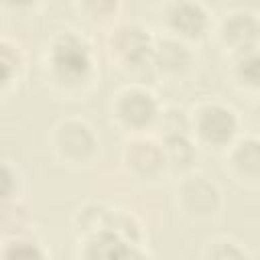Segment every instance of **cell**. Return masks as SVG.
<instances>
[{"mask_svg":"<svg viewBox=\"0 0 260 260\" xmlns=\"http://www.w3.org/2000/svg\"><path fill=\"white\" fill-rule=\"evenodd\" d=\"M49 65L53 75L67 85H77L87 79L93 59L87 41L73 30L61 32L53 39L49 49Z\"/></svg>","mask_w":260,"mask_h":260,"instance_id":"6da1fadb","label":"cell"},{"mask_svg":"<svg viewBox=\"0 0 260 260\" xmlns=\"http://www.w3.org/2000/svg\"><path fill=\"white\" fill-rule=\"evenodd\" d=\"M189 126H193V130L203 142L211 146H225L232 142L238 130V120L230 108L221 104H207L197 110Z\"/></svg>","mask_w":260,"mask_h":260,"instance_id":"7a4b0ae2","label":"cell"},{"mask_svg":"<svg viewBox=\"0 0 260 260\" xmlns=\"http://www.w3.org/2000/svg\"><path fill=\"white\" fill-rule=\"evenodd\" d=\"M116 116L130 130H144L158 118L154 95L142 87H126L116 95Z\"/></svg>","mask_w":260,"mask_h":260,"instance_id":"3957f363","label":"cell"},{"mask_svg":"<svg viewBox=\"0 0 260 260\" xmlns=\"http://www.w3.org/2000/svg\"><path fill=\"white\" fill-rule=\"evenodd\" d=\"M112 53L128 67L152 63L154 39L138 24H122L112 32Z\"/></svg>","mask_w":260,"mask_h":260,"instance_id":"277c9868","label":"cell"},{"mask_svg":"<svg viewBox=\"0 0 260 260\" xmlns=\"http://www.w3.org/2000/svg\"><path fill=\"white\" fill-rule=\"evenodd\" d=\"M55 150L63 160L83 162L95 150V136L83 120H63L55 128Z\"/></svg>","mask_w":260,"mask_h":260,"instance_id":"5b68a950","label":"cell"},{"mask_svg":"<svg viewBox=\"0 0 260 260\" xmlns=\"http://www.w3.org/2000/svg\"><path fill=\"white\" fill-rule=\"evenodd\" d=\"M165 14L171 30L183 39H201L209 28V12L199 2H171Z\"/></svg>","mask_w":260,"mask_h":260,"instance_id":"8992f818","label":"cell"},{"mask_svg":"<svg viewBox=\"0 0 260 260\" xmlns=\"http://www.w3.org/2000/svg\"><path fill=\"white\" fill-rule=\"evenodd\" d=\"M219 37L225 45H230L238 51L254 49L256 37H258L256 14H252L248 10H234V12L225 14L221 28H219Z\"/></svg>","mask_w":260,"mask_h":260,"instance_id":"52a82bcc","label":"cell"},{"mask_svg":"<svg viewBox=\"0 0 260 260\" xmlns=\"http://www.w3.org/2000/svg\"><path fill=\"white\" fill-rule=\"evenodd\" d=\"M217 189L207 183L203 177H193L181 185L179 199L185 207V211L193 215H209L217 207Z\"/></svg>","mask_w":260,"mask_h":260,"instance_id":"ba28073f","label":"cell"},{"mask_svg":"<svg viewBox=\"0 0 260 260\" xmlns=\"http://www.w3.org/2000/svg\"><path fill=\"white\" fill-rule=\"evenodd\" d=\"M126 162L128 167L140 177H154L158 171L165 169V154L162 146L152 140L138 138L128 144L126 148Z\"/></svg>","mask_w":260,"mask_h":260,"instance_id":"9c48e42d","label":"cell"},{"mask_svg":"<svg viewBox=\"0 0 260 260\" xmlns=\"http://www.w3.org/2000/svg\"><path fill=\"white\" fill-rule=\"evenodd\" d=\"M132 246V242L110 230H98L87 238L83 256L85 260H124Z\"/></svg>","mask_w":260,"mask_h":260,"instance_id":"30bf717a","label":"cell"},{"mask_svg":"<svg viewBox=\"0 0 260 260\" xmlns=\"http://www.w3.org/2000/svg\"><path fill=\"white\" fill-rule=\"evenodd\" d=\"M152 63L167 73H181L191 65V51L179 39H160L154 41Z\"/></svg>","mask_w":260,"mask_h":260,"instance_id":"8fae6325","label":"cell"},{"mask_svg":"<svg viewBox=\"0 0 260 260\" xmlns=\"http://www.w3.org/2000/svg\"><path fill=\"white\" fill-rule=\"evenodd\" d=\"M162 154H165V167L185 171L195 160V146L185 134H171L165 136Z\"/></svg>","mask_w":260,"mask_h":260,"instance_id":"7c38bea8","label":"cell"},{"mask_svg":"<svg viewBox=\"0 0 260 260\" xmlns=\"http://www.w3.org/2000/svg\"><path fill=\"white\" fill-rule=\"evenodd\" d=\"M20 65L22 59L18 49L8 41H0V89L8 87L14 81Z\"/></svg>","mask_w":260,"mask_h":260,"instance_id":"4fadbf2b","label":"cell"},{"mask_svg":"<svg viewBox=\"0 0 260 260\" xmlns=\"http://www.w3.org/2000/svg\"><path fill=\"white\" fill-rule=\"evenodd\" d=\"M232 162L246 175L256 177L258 173V144L256 140H248L238 144V148L232 154Z\"/></svg>","mask_w":260,"mask_h":260,"instance_id":"5bb4252c","label":"cell"},{"mask_svg":"<svg viewBox=\"0 0 260 260\" xmlns=\"http://www.w3.org/2000/svg\"><path fill=\"white\" fill-rule=\"evenodd\" d=\"M2 260H45V254L35 242L18 238L4 248Z\"/></svg>","mask_w":260,"mask_h":260,"instance_id":"9a60e30c","label":"cell"},{"mask_svg":"<svg viewBox=\"0 0 260 260\" xmlns=\"http://www.w3.org/2000/svg\"><path fill=\"white\" fill-rule=\"evenodd\" d=\"M236 71H238V77L244 83H250V85L258 83V57H256V49L240 51V59H238Z\"/></svg>","mask_w":260,"mask_h":260,"instance_id":"2e32d148","label":"cell"},{"mask_svg":"<svg viewBox=\"0 0 260 260\" xmlns=\"http://www.w3.org/2000/svg\"><path fill=\"white\" fill-rule=\"evenodd\" d=\"M205 260H248V256L234 242H213Z\"/></svg>","mask_w":260,"mask_h":260,"instance_id":"e0dca14e","label":"cell"},{"mask_svg":"<svg viewBox=\"0 0 260 260\" xmlns=\"http://www.w3.org/2000/svg\"><path fill=\"white\" fill-rule=\"evenodd\" d=\"M14 191V175L8 167L0 165V199L8 197Z\"/></svg>","mask_w":260,"mask_h":260,"instance_id":"ac0fdd59","label":"cell"},{"mask_svg":"<svg viewBox=\"0 0 260 260\" xmlns=\"http://www.w3.org/2000/svg\"><path fill=\"white\" fill-rule=\"evenodd\" d=\"M124 260H148V256H146L144 252H140L136 246H132V248L128 250V254H126Z\"/></svg>","mask_w":260,"mask_h":260,"instance_id":"d6986e66","label":"cell"}]
</instances>
